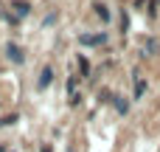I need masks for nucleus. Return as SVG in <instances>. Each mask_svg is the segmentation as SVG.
I'll use <instances>...</instances> for the list:
<instances>
[{
    "label": "nucleus",
    "mask_w": 160,
    "mask_h": 152,
    "mask_svg": "<svg viewBox=\"0 0 160 152\" xmlns=\"http://www.w3.org/2000/svg\"><path fill=\"white\" fill-rule=\"evenodd\" d=\"M115 110H118V113H121V116H124V113H127V110H129V102H127V99H124V96H118V99H115Z\"/></svg>",
    "instance_id": "nucleus-3"
},
{
    "label": "nucleus",
    "mask_w": 160,
    "mask_h": 152,
    "mask_svg": "<svg viewBox=\"0 0 160 152\" xmlns=\"http://www.w3.org/2000/svg\"><path fill=\"white\" fill-rule=\"evenodd\" d=\"M14 11H17V14H22V17H25V14H28V11H31V6H28V3H20V0H17V3H14Z\"/></svg>",
    "instance_id": "nucleus-4"
},
{
    "label": "nucleus",
    "mask_w": 160,
    "mask_h": 152,
    "mask_svg": "<svg viewBox=\"0 0 160 152\" xmlns=\"http://www.w3.org/2000/svg\"><path fill=\"white\" fill-rule=\"evenodd\" d=\"M0 152H6V147H0Z\"/></svg>",
    "instance_id": "nucleus-7"
},
{
    "label": "nucleus",
    "mask_w": 160,
    "mask_h": 152,
    "mask_svg": "<svg viewBox=\"0 0 160 152\" xmlns=\"http://www.w3.org/2000/svg\"><path fill=\"white\" fill-rule=\"evenodd\" d=\"M51 82H53V71H51V68H42V71H39V82H37V87L45 90V87H51Z\"/></svg>",
    "instance_id": "nucleus-1"
},
{
    "label": "nucleus",
    "mask_w": 160,
    "mask_h": 152,
    "mask_svg": "<svg viewBox=\"0 0 160 152\" xmlns=\"http://www.w3.org/2000/svg\"><path fill=\"white\" fill-rule=\"evenodd\" d=\"M79 68H82V76H87V73H90V65H87V59H84V56H79Z\"/></svg>",
    "instance_id": "nucleus-5"
},
{
    "label": "nucleus",
    "mask_w": 160,
    "mask_h": 152,
    "mask_svg": "<svg viewBox=\"0 0 160 152\" xmlns=\"http://www.w3.org/2000/svg\"><path fill=\"white\" fill-rule=\"evenodd\" d=\"M155 51H158V42H155V39H149V42H146V56H152Z\"/></svg>",
    "instance_id": "nucleus-6"
},
{
    "label": "nucleus",
    "mask_w": 160,
    "mask_h": 152,
    "mask_svg": "<svg viewBox=\"0 0 160 152\" xmlns=\"http://www.w3.org/2000/svg\"><path fill=\"white\" fill-rule=\"evenodd\" d=\"M6 51H8V59H11V62H22V59H25V54H22V51H20V48L14 45V42H11V45H8Z\"/></svg>",
    "instance_id": "nucleus-2"
}]
</instances>
